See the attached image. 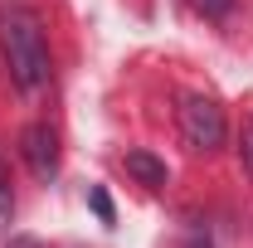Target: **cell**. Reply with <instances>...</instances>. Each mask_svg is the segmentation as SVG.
Listing matches in <instances>:
<instances>
[{"label":"cell","instance_id":"2","mask_svg":"<svg viewBox=\"0 0 253 248\" xmlns=\"http://www.w3.org/2000/svg\"><path fill=\"white\" fill-rule=\"evenodd\" d=\"M224 107L205 93H185L180 97V136L195 151H219L224 146Z\"/></svg>","mask_w":253,"mask_h":248},{"label":"cell","instance_id":"9","mask_svg":"<svg viewBox=\"0 0 253 248\" xmlns=\"http://www.w3.org/2000/svg\"><path fill=\"white\" fill-rule=\"evenodd\" d=\"M10 248H39V244H34V239H20V244H10Z\"/></svg>","mask_w":253,"mask_h":248},{"label":"cell","instance_id":"7","mask_svg":"<svg viewBox=\"0 0 253 248\" xmlns=\"http://www.w3.org/2000/svg\"><path fill=\"white\" fill-rule=\"evenodd\" d=\"M239 156H244V165L253 170V117L239 126Z\"/></svg>","mask_w":253,"mask_h":248},{"label":"cell","instance_id":"1","mask_svg":"<svg viewBox=\"0 0 253 248\" xmlns=\"http://www.w3.org/2000/svg\"><path fill=\"white\" fill-rule=\"evenodd\" d=\"M0 44H5V63H10L15 88L34 93V88L49 83V44H44V30H39V15L25 0L0 5Z\"/></svg>","mask_w":253,"mask_h":248},{"label":"cell","instance_id":"5","mask_svg":"<svg viewBox=\"0 0 253 248\" xmlns=\"http://www.w3.org/2000/svg\"><path fill=\"white\" fill-rule=\"evenodd\" d=\"M10 219H15V190H10V170L0 161V229H10Z\"/></svg>","mask_w":253,"mask_h":248},{"label":"cell","instance_id":"6","mask_svg":"<svg viewBox=\"0 0 253 248\" xmlns=\"http://www.w3.org/2000/svg\"><path fill=\"white\" fill-rule=\"evenodd\" d=\"M229 5H234V0H190V10H200L205 20H224Z\"/></svg>","mask_w":253,"mask_h":248},{"label":"cell","instance_id":"4","mask_svg":"<svg viewBox=\"0 0 253 248\" xmlns=\"http://www.w3.org/2000/svg\"><path fill=\"white\" fill-rule=\"evenodd\" d=\"M126 175L146 190H161L166 185V161H156L151 151H126Z\"/></svg>","mask_w":253,"mask_h":248},{"label":"cell","instance_id":"8","mask_svg":"<svg viewBox=\"0 0 253 248\" xmlns=\"http://www.w3.org/2000/svg\"><path fill=\"white\" fill-rule=\"evenodd\" d=\"M93 209H97V219H102V224H112V200H107L102 190H93Z\"/></svg>","mask_w":253,"mask_h":248},{"label":"cell","instance_id":"3","mask_svg":"<svg viewBox=\"0 0 253 248\" xmlns=\"http://www.w3.org/2000/svg\"><path fill=\"white\" fill-rule=\"evenodd\" d=\"M20 156L34 170V180H54L59 175V131L44 122H30L20 131Z\"/></svg>","mask_w":253,"mask_h":248}]
</instances>
